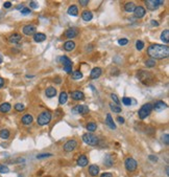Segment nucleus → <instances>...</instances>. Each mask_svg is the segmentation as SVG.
<instances>
[{"instance_id":"1","label":"nucleus","mask_w":169,"mask_h":177,"mask_svg":"<svg viewBox=\"0 0 169 177\" xmlns=\"http://www.w3.org/2000/svg\"><path fill=\"white\" fill-rule=\"evenodd\" d=\"M147 54L151 59H166L169 56V47L164 44H151L147 48Z\"/></svg>"},{"instance_id":"2","label":"nucleus","mask_w":169,"mask_h":177,"mask_svg":"<svg viewBox=\"0 0 169 177\" xmlns=\"http://www.w3.org/2000/svg\"><path fill=\"white\" fill-rule=\"evenodd\" d=\"M138 79L140 80V82L142 84L144 85H152L154 83L156 82V79L154 77L151 73H149V71H145V70H140V71H138Z\"/></svg>"},{"instance_id":"3","label":"nucleus","mask_w":169,"mask_h":177,"mask_svg":"<svg viewBox=\"0 0 169 177\" xmlns=\"http://www.w3.org/2000/svg\"><path fill=\"white\" fill-rule=\"evenodd\" d=\"M51 121V113L50 111H43L42 113H40V115L38 116L37 123L39 126H46L48 125Z\"/></svg>"},{"instance_id":"4","label":"nucleus","mask_w":169,"mask_h":177,"mask_svg":"<svg viewBox=\"0 0 169 177\" xmlns=\"http://www.w3.org/2000/svg\"><path fill=\"white\" fill-rule=\"evenodd\" d=\"M83 142H86L87 145L89 146H97L99 142V138H98L95 134L93 133H85L83 135Z\"/></svg>"},{"instance_id":"5","label":"nucleus","mask_w":169,"mask_h":177,"mask_svg":"<svg viewBox=\"0 0 169 177\" xmlns=\"http://www.w3.org/2000/svg\"><path fill=\"white\" fill-rule=\"evenodd\" d=\"M152 110V104H150V103H147V104H144L142 107H141V109L139 110V112H138V115H139V119H146L147 116L150 114V112H151Z\"/></svg>"},{"instance_id":"6","label":"nucleus","mask_w":169,"mask_h":177,"mask_svg":"<svg viewBox=\"0 0 169 177\" xmlns=\"http://www.w3.org/2000/svg\"><path fill=\"white\" fill-rule=\"evenodd\" d=\"M124 165H125V169L129 172H134L137 170L138 163L136 159H134L133 157H127L125 161H124Z\"/></svg>"},{"instance_id":"7","label":"nucleus","mask_w":169,"mask_h":177,"mask_svg":"<svg viewBox=\"0 0 169 177\" xmlns=\"http://www.w3.org/2000/svg\"><path fill=\"white\" fill-rule=\"evenodd\" d=\"M89 107L87 105H76L74 108H72V113L80 115H86L89 113Z\"/></svg>"},{"instance_id":"8","label":"nucleus","mask_w":169,"mask_h":177,"mask_svg":"<svg viewBox=\"0 0 169 177\" xmlns=\"http://www.w3.org/2000/svg\"><path fill=\"white\" fill-rule=\"evenodd\" d=\"M59 60H60V61L63 63L64 70H65L67 73H72V61H71V60H70L68 57H66V56H63V57H61Z\"/></svg>"},{"instance_id":"9","label":"nucleus","mask_w":169,"mask_h":177,"mask_svg":"<svg viewBox=\"0 0 169 177\" xmlns=\"http://www.w3.org/2000/svg\"><path fill=\"white\" fill-rule=\"evenodd\" d=\"M145 3H146L147 9L149 11H156L159 6L164 4V1H162V0H148Z\"/></svg>"},{"instance_id":"10","label":"nucleus","mask_w":169,"mask_h":177,"mask_svg":"<svg viewBox=\"0 0 169 177\" xmlns=\"http://www.w3.org/2000/svg\"><path fill=\"white\" fill-rule=\"evenodd\" d=\"M22 32H23V34L26 36H32L37 33V27H36L34 24H27V25L23 26Z\"/></svg>"},{"instance_id":"11","label":"nucleus","mask_w":169,"mask_h":177,"mask_svg":"<svg viewBox=\"0 0 169 177\" xmlns=\"http://www.w3.org/2000/svg\"><path fill=\"white\" fill-rule=\"evenodd\" d=\"M77 147V142L75 140V139H70V140H68V142L64 145V150L66 152H71L73 151V150H75V148Z\"/></svg>"},{"instance_id":"12","label":"nucleus","mask_w":169,"mask_h":177,"mask_svg":"<svg viewBox=\"0 0 169 177\" xmlns=\"http://www.w3.org/2000/svg\"><path fill=\"white\" fill-rule=\"evenodd\" d=\"M78 33H79V31L76 27H70L65 32V37L68 39H73L78 35Z\"/></svg>"},{"instance_id":"13","label":"nucleus","mask_w":169,"mask_h":177,"mask_svg":"<svg viewBox=\"0 0 169 177\" xmlns=\"http://www.w3.org/2000/svg\"><path fill=\"white\" fill-rule=\"evenodd\" d=\"M71 99L73 101H83L85 100V93L83 91H79V90H75V91H71Z\"/></svg>"},{"instance_id":"14","label":"nucleus","mask_w":169,"mask_h":177,"mask_svg":"<svg viewBox=\"0 0 169 177\" xmlns=\"http://www.w3.org/2000/svg\"><path fill=\"white\" fill-rule=\"evenodd\" d=\"M7 40H9V42L11 44H18L21 40H22V36H21L20 34H18V33H14V34H11V35L9 36Z\"/></svg>"},{"instance_id":"15","label":"nucleus","mask_w":169,"mask_h":177,"mask_svg":"<svg viewBox=\"0 0 169 177\" xmlns=\"http://www.w3.org/2000/svg\"><path fill=\"white\" fill-rule=\"evenodd\" d=\"M32 122H34V117H32V114L29 113H26L22 116V119H21V123H22L24 126H29L32 125Z\"/></svg>"},{"instance_id":"16","label":"nucleus","mask_w":169,"mask_h":177,"mask_svg":"<svg viewBox=\"0 0 169 177\" xmlns=\"http://www.w3.org/2000/svg\"><path fill=\"white\" fill-rule=\"evenodd\" d=\"M134 14H135L136 18H143L146 14V11L143 6H136V9H134Z\"/></svg>"},{"instance_id":"17","label":"nucleus","mask_w":169,"mask_h":177,"mask_svg":"<svg viewBox=\"0 0 169 177\" xmlns=\"http://www.w3.org/2000/svg\"><path fill=\"white\" fill-rule=\"evenodd\" d=\"M101 73H102V69H101L100 67H94V68L91 70L90 78H91L92 80H94V79H98L99 77L101 76Z\"/></svg>"},{"instance_id":"18","label":"nucleus","mask_w":169,"mask_h":177,"mask_svg":"<svg viewBox=\"0 0 169 177\" xmlns=\"http://www.w3.org/2000/svg\"><path fill=\"white\" fill-rule=\"evenodd\" d=\"M166 108H167V104L164 103L163 101L156 102L155 105H152V109H155L156 111H162L164 109H166Z\"/></svg>"},{"instance_id":"19","label":"nucleus","mask_w":169,"mask_h":177,"mask_svg":"<svg viewBox=\"0 0 169 177\" xmlns=\"http://www.w3.org/2000/svg\"><path fill=\"white\" fill-rule=\"evenodd\" d=\"M76 163H77L79 167H81V168L86 167V165H88V163H89L88 157H87L86 155H80V156L77 158V161H76Z\"/></svg>"},{"instance_id":"20","label":"nucleus","mask_w":169,"mask_h":177,"mask_svg":"<svg viewBox=\"0 0 169 177\" xmlns=\"http://www.w3.org/2000/svg\"><path fill=\"white\" fill-rule=\"evenodd\" d=\"M46 40V35L43 33H36L34 35V41L37 43H41Z\"/></svg>"},{"instance_id":"21","label":"nucleus","mask_w":169,"mask_h":177,"mask_svg":"<svg viewBox=\"0 0 169 177\" xmlns=\"http://www.w3.org/2000/svg\"><path fill=\"white\" fill-rule=\"evenodd\" d=\"M67 13H68L70 16H73V17H76L78 15V7L75 4H72L68 7L67 9Z\"/></svg>"},{"instance_id":"22","label":"nucleus","mask_w":169,"mask_h":177,"mask_svg":"<svg viewBox=\"0 0 169 177\" xmlns=\"http://www.w3.org/2000/svg\"><path fill=\"white\" fill-rule=\"evenodd\" d=\"M89 174L93 177L97 176L99 174V167L96 165H91L89 167Z\"/></svg>"},{"instance_id":"23","label":"nucleus","mask_w":169,"mask_h":177,"mask_svg":"<svg viewBox=\"0 0 169 177\" xmlns=\"http://www.w3.org/2000/svg\"><path fill=\"white\" fill-rule=\"evenodd\" d=\"M64 50H66V52H72V50L75 48V42L74 41H67V42H65V44H64Z\"/></svg>"},{"instance_id":"24","label":"nucleus","mask_w":169,"mask_h":177,"mask_svg":"<svg viewBox=\"0 0 169 177\" xmlns=\"http://www.w3.org/2000/svg\"><path fill=\"white\" fill-rule=\"evenodd\" d=\"M11 109V105L9 103H2L0 104V112L2 113H7Z\"/></svg>"},{"instance_id":"25","label":"nucleus","mask_w":169,"mask_h":177,"mask_svg":"<svg viewBox=\"0 0 169 177\" xmlns=\"http://www.w3.org/2000/svg\"><path fill=\"white\" fill-rule=\"evenodd\" d=\"M45 94L47 98H53V96H57V89L55 87H48L45 90Z\"/></svg>"},{"instance_id":"26","label":"nucleus","mask_w":169,"mask_h":177,"mask_svg":"<svg viewBox=\"0 0 169 177\" xmlns=\"http://www.w3.org/2000/svg\"><path fill=\"white\" fill-rule=\"evenodd\" d=\"M106 124L108 126H109L111 129H116V125H115L114 121H113L112 116H111V114H106Z\"/></svg>"},{"instance_id":"27","label":"nucleus","mask_w":169,"mask_h":177,"mask_svg":"<svg viewBox=\"0 0 169 177\" xmlns=\"http://www.w3.org/2000/svg\"><path fill=\"white\" fill-rule=\"evenodd\" d=\"M160 39L163 41L164 43H166V44L169 43V31H168V29H165V31H163V32H162Z\"/></svg>"},{"instance_id":"28","label":"nucleus","mask_w":169,"mask_h":177,"mask_svg":"<svg viewBox=\"0 0 169 177\" xmlns=\"http://www.w3.org/2000/svg\"><path fill=\"white\" fill-rule=\"evenodd\" d=\"M81 18H83V20H85V21H91L92 18H93V14H92V12H90V11H83V12L81 13Z\"/></svg>"},{"instance_id":"29","label":"nucleus","mask_w":169,"mask_h":177,"mask_svg":"<svg viewBox=\"0 0 169 177\" xmlns=\"http://www.w3.org/2000/svg\"><path fill=\"white\" fill-rule=\"evenodd\" d=\"M136 9V4L134 2H126L125 5H124V9H125L127 13L134 12V9Z\"/></svg>"},{"instance_id":"30","label":"nucleus","mask_w":169,"mask_h":177,"mask_svg":"<svg viewBox=\"0 0 169 177\" xmlns=\"http://www.w3.org/2000/svg\"><path fill=\"white\" fill-rule=\"evenodd\" d=\"M67 100H68V94H67V92H65V91L61 92L60 98H59V102H60V104H61V105L66 104V103H67Z\"/></svg>"},{"instance_id":"31","label":"nucleus","mask_w":169,"mask_h":177,"mask_svg":"<svg viewBox=\"0 0 169 177\" xmlns=\"http://www.w3.org/2000/svg\"><path fill=\"white\" fill-rule=\"evenodd\" d=\"M9 135H11V133H9V131L7 129H1L0 130V137L2 139H7Z\"/></svg>"},{"instance_id":"32","label":"nucleus","mask_w":169,"mask_h":177,"mask_svg":"<svg viewBox=\"0 0 169 177\" xmlns=\"http://www.w3.org/2000/svg\"><path fill=\"white\" fill-rule=\"evenodd\" d=\"M96 129H97V125H96V123H94V122H90L89 124L87 125V130L89 131L90 133L94 132Z\"/></svg>"},{"instance_id":"33","label":"nucleus","mask_w":169,"mask_h":177,"mask_svg":"<svg viewBox=\"0 0 169 177\" xmlns=\"http://www.w3.org/2000/svg\"><path fill=\"white\" fill-rule=\"evenodd\" d=\"M71 78L73 79V80H79V79L83 78V73L79 71V70H75V71L72 73Z\"/></svg>"},{"instance_id":"34","label":"nucleus","mask_w":169,"mask_h":177,"mask_svg":"<svg viewBox=\"0 0 169 177\" xmlns=\"http://www.w3.org/2000/svg\"><path fill=\"white\" fill-rule=\"evenodd\" d=\"M110 108L111 110L114 111L115 113H120L121 112V107L118 106V105H114V104H110Z\"/></svg>"},{"instance_id":"35","label":"nucleus","mask_w":169,"mask_h":177,"mask_svg":"<svg viewBox=\"0 0 169 177\" xmlns=\"http://www.w3.org/2000/svg\"><path fill=\"white\" fill-rule=\"evenodd\" d=\"M156 64H157V62H156V60H154V59H148V60L145 61V65H146L147 67H149V68L155 67Z\"/></svg>"},{"instance_id":"36","label":"nucleus","mask_w":169,"mask_h":177,"mask_svg":"<svg viewBox=\"0 0 169 177\" xmlns=\"http://www.w3.org/2000/svg\"><path fill=\"white\" fill-rule=\"evenodd\" d=\"M15 110L18 111V112H22V111L25 110V106L22 103H17V104L15 105Z\"/></svg>"},{"instance_id":"37","label":"nucleus","mask_w":169,"mask_h":177,"mask_svg":"<svg viewBox=\"0 0 169 177\" xmlns=\"http://www.w3.org/2000/svg\"><path fill=\"white\" fill-rule=\"evenodd\" d=\"M9 167H6L5 165H1V163H0V173L6 174V173H9Z\"/></svg>"},{"instance_id":"38","label":"nucleus","mask_w":169,"mask_h":177,"mask_svg":"<svg viewBox=\"0 0 169 177\" xmlns=\"http://www.w3.org/2000/svg\"><path fill=\"white\" fill-rule=\"evenodd\" d=\"M104 163H106L108 167H111V165H113V159H112V157H111V155L106 156V158H104Z\"/></svg>"},{"instance_id":"39","label":"nucleus","mask_w":169,"mask_h":177,"mask_svg":"<svg viewBox=\"0 0 169 177\" xmlns=\"http://www.w3.org/2000/svg\"><path fill=\"white\" fill-rule=\"evenodd\" d=\"M144 47V42L141 40H138L137 42H136V48H137L138 50H142Z\"/></svg>"},{"instance_id":"40","label":"nucleus","mask_w":169,"mask_h":177,"mask_svg":"<svg viewBox=\"0 0 169 177\" xmlns=\"http://www.w3.org/2000/svg\"><path fill=\"white\" fill-rule=\"evenodd\" d=\"M52 156L51 153H42V154H38L37 158L38 159H42V158H47V157Z\"/></svg>"},{"instance_id":"41","label":"nucleus","mask_w":169,"mask_h":177,"mask_svg":"<svg viewBox=\"0 0 169 177\" xmlns=\"http://www.w3.org/2000/svg\"><path fill=\"white\" fill-rule=\"evenodd\" d=\"M122 103H123L125 106H129V105L132 104V100L131 98H127V96H124L123 99H122Z\"/></svg>"},{"instance_id":"42","label":"nucleus","mask_w":169,"mask_h":177,"mask_svg":"<svg viewBox=\"0 0 169 177\" xmlns=\"http://www.w3.org/2000/svg\"><path fill=\"white\" fill-rule=\"evenodd\" d=\"M111 98H112V100L114 101L115 105H118V106H119L120 101H119V99H118V96H116V94H114V93H112V94H111Z\"/></svg>"},{"instance_id":"43","label":"nucleus","mask_w":169,"mask_h":177,"mask_svg":"<svg viewBox=\"0 0 169 177\" xmlns=\"http://www.w3.org/2000/svg\"><path fill=\"white\" fill-rule=\"evenodd\" d=\"M162 140H163V142H165V145L166 146L169 145V135H168V133L164 134L163 136H162Z\"/></svg>"},{"instance_id":"44","label":"nucleus","mask_w":169,"mask_h":177,"mask_svg":"<svg viewBox=\"0 0 169 177\" xmlns=\"http://www.w3.org/2000/svg\"><path fill=\"white\" fill-rule=\"evenodd\" d=\"M127 43H129V40L125 38H122V39H119V40H118V44H119V45H126Z\"/></svg>"},{"instance_id":"45","label":"nucleus","mask_w":169,"mask_h":177,"mask_svg":"<svg viewBox=\"0 0 169 177\" xmlns=\"http://www.w3.org/2000/svg\"><path fill=\"white\" fill-rule=\"evenodd\" d=\"M21 14H22V15H28V14H30V9H28V7H23V9H21Z\"/></svg>"},{"instance_id":"46","label":"nucleus","mask_w":169,"mask_h":177,"mask_svg":"<svg viewBox=\"0 0 169 177\" xmlns=\"http://www.w3.org/2000/svg\"><path fill=\"white\" fill-rule=\"evenodd\" d=\"M148 158H149V160H151V161H154V163L158 161V157L156 156V155H149Z\"/></svg>"},{"instance_id":"47","label":"nucleus","mask_w":169,"mask_h":177,"mask_svg":"<svg viewBox=\"0 0 169 177\" xmlns=\"http://www.w3.org/2000/svg\"><path fill=\"white\" fill-rule=\"evenodd\" d=\"M11 6V1H6V2L3 3V7H4V9H9Z\"/></svg>"},{"instance_id":"48","label":"nucleus","mask_w":169,"mask_h":177,"mask_svg":"<svg viewBox=\"0 0 169 177\" xmlns=\"http://www.w3.org/2000/svg\"><path fill=\"white\" fill-rule=\"evenodd\" d=\"M79 4L81 6H87L88 4H89V1H88V0H80Z\"/></svg>"},{"instance_id":"49","label":"nucleus","mask_w":169,"mask_h":177,"mask_svg":"<svg viewBox=\"0 0 169 177\" xmlns=\"http://www.w3.org/2000/svg\"><path fill=\"white\" fill-rule=\"evenodd\" d=\"M100 177H113V174L110 173V172H104L100 175Z\"/></svg>"},{"instance_id":"50","label":"nucleus","mask_w":169,"mask_h":177,"mask_svg":"<svg viewBox=\"0 0 169 177\" xmlns=\"http://www.w3.org/2000/svg\"><path fill=\"white\" fill-rule=\"evenodd\" d=\"M117 122L119 123V124H123V123H124V119H123V117H121V116H118V117H117Z\"/></svg>"},{"instance_id":"51","label":"nucleus","mask_w":169,"mask_h":177,"mask_svg":"<svg viewBox=\"0 0 169 177\" xmlns=\"http://www.w3.org/2000/svg\"><path fill=\"white\" fill-rule=\"evenodd\" d=\"M30 7H32V9H37L38 7L37 3L34 2V1H32V2H30Z\"/></svg>"},{"instance_id":"52","label":"nucleus","mask_w":169,"mask_h":177,"mask_svg":"<svg viewBox=\"0 0 169 177\" xmlns=\"http://www.w3.org/2000/svg\"><path fill=\"white\" fill-rule=\"evenodd\" d=\"M4 86V79H2L0 77V88H2Z\"/></svg>"},{"instance_id":"53","label":"nucleus","mask_w":169,"mask_h":177,"mask_svg":"<svg viewBox=\"0 0 169 177\" xmlns=\"http://www.w3.org/2000/svg\"><path fill=\"white\" fill-rule=\"evenodd\" d=\"M150 23H151L152 26H159L158 21H156V20H151V21H150Z\"/></svg>"},{"instance_id":"54","label":"nucleus","mask_w":169,"mask_h":177,"mask_svg":"<svg viewBox=\"0 0 169 177\" xmlns=\"http://www.w3.org/2000/svg\"><path fill=\"white\" fill-rule=\"evenodd\" d=\"M55 83H57V84H60V83H61V78L55 79Z\"/></svg>"},{"instance_id":"55","label":"nucleus","mask_w":169,"mask_h":177,"mask_svg":"<svg viewBox=\"0 0 169 177\" xmlns=\"http://www.w3.org/2000/svg\"><path fill=\"white\" fill-rule=\"evenodd\" d=\"M165 171H166V175H169V169H168V165H166V169H165Z\"/></svg>"},{"instance_id":"56","label":"nucleus","mask_w":169,"mask_h":177,"mask_svg":"<svg viewBox=\"0 0 169 177\" xmlns=\"http://www.w3.org/2000/svg\"><path fill=\"white\" fill-rule=\"evenodd\" d=\"M2 61H3V57H2V55L0 54V64L2 63Z\"/></svg>"},{"instance_id":"57","label":"nucleus","mask_w":169,"mask_h":177,"mask_svg":"<svg viewBox=\"0 0 169 177\" xmlns=\"http://www.w3.org/2000/svg\"><path fill=\"white\" fill-rule=\"evenodd\" d=\"M19 177H22V176H19Z\"/></svg>"}]
</instances>
